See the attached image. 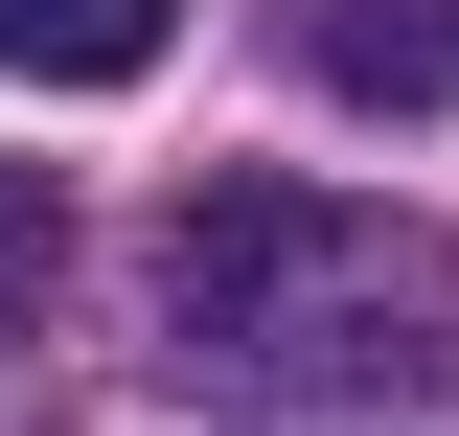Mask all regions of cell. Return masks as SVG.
Segmentation results:
<instances>
[{
    "mask_svg": "<svg viewBox=\"0 0 459 436\" xmlns=\"http://www.w3.org/2000/svg\"><path fill=\"white\" fill-rule=\"evenodd\" d=\"M161 368L230 390V414H368V390H437L459 368V253L344 184L230 161L161 207Z\"/></svg>",
    "mask_w": 459,
    "mask_h": 436,
    "instance_id": "1",
    "label": "cell"
},
{
    "mask_svg": "<svg viewBox=\"0 0 459 436\" xmlns=\"http://www.w3.org/2000/svg\"><path fill=\"white\" fill-rule=\"evenodd\" d=\"M299 69L344 115H459V0H299Z\"/></svg>",
    "mask_w": 459,
    "mask_h": 436,
    "instance_id": "2",
    "label": "cell"
},
{
    "mask_svg": "<svg viewBox=\"0 0 459 436\" xmlns=\"http://www.w3.org/2000/svg\"><path fill=\"white\" fill-rule=\"evenodd\" d=\"M161 23L184 0H0V69H23V92H138Z\"/></svg>",
    "mask_w": 459,
    "mask_h": 436,
    "instance_id": "3",
    "label": "cell"
}]
</instances>
